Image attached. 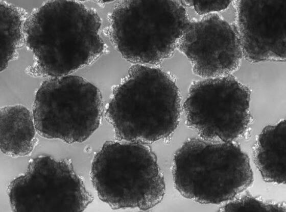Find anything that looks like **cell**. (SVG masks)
Returning a JSON list of instances; mask_svg holds the SVG:
<instances>
[{
	"label": "cell",
	"mask_w": 286,
	"mask_h": 212,
	"mask_svg": "<svg viewBox=\"0 0 286 212\" xmlns=\"http://www.w3.org/2000/svg\"><path fill=\"white\" fill-rule=\"evenodd\" d=\"M101 19L93 10L73 1H48L27 17L23 27L34 64L30 75L59 77L90 65L105 50Z\"/></svg>",
	"instance_id": "cell-1"
},
{
	"label": "cell",
	"mask_w": 286,
	"mask_h": 212,
	"mask_svg": "<svg viewBox=\"0 0 286 212\" xmlns=\"http://www.w3.org/2000/svg\"><path fill=\"white\" fill-rule=\"evenodd\" d=\"M181 111L172 77L159 68L136 64L114 89L106 116L119 140L148 144L174 132Z\"/></svg>",
	"instance_id": "cell-2"
},
{
	"label": "cell",
	"mask_w": 286,
	"mask_h": 212,
	"mask_svg": "<svg viewBox=\"0 0 286 212\" xmlns=\"http://www.w3.org/2000/svg\"><path fill=\"white\" fill-rule=\"evenodd\" d=\"M172 174L183 197L203 204L227 202L253 181L249 157L239 145L200 137L186 140L177 150Z\"/></svg>",
	"instance_id": "cell-3"
},
{
	"label": "cell",
	"mask_w": 286,
	"mask_h": 212,
	"mask_svg": "<svg viewBox=\"0 0 286 212\" xmlns=\"http://www.w3.org/2000/svg\"><path fill=\"white\" fill-rule=\"evenodd\" d=\"M91 180L98 196L113 209H150L162 200L165 187L148 144L106 142L94 156Z\"/></svg>",
	"instance_id": "cell-4"
},
{
	"label": "cell",
	"mask_w": 286,
	"mask_h": 212,
	"mask_svg": "<svg viewBox=\"0 0 286 212\" xmlns=\"http://www.w3.org/2000/svg\"><path fill=\"white\" fill-rule=\"evenodd\" d=\"M189 22L181 1H122L110 16V34L125 59L156 64L172 56Z\"/></svg>",
	"instance_id": "cell-5"
},
{
	"label": "cell",
	"mask_w": 286,
	"mask_h": 212,
	"mask_svg": "<svg viewBox=\"0 0 286 212\" xmlns=\"http://www.w3.org/2000/svg\"><path fill=\"white\" fill-rule=\"evenodd\" d=\"M103 112L98 88L73 75L44 81L36 93L33 108L38 133L68 144L87 140L99 127Z\"/></svg>",
	"instance_id": "cell-6"
},
{
	"label": "cell",
	"mask_w": 286,
	"mask_h": 212,
	"mask_svg": "<svg viewBox=\"0 0 286 212\" xmlns=\"http://www.w3.org/2000/svg\"><path fill=\"white\" fill-rule=\"evenodd\" d=\"M250 96L231 74L195 82L183 104L186 124L203 139L233 142L249 127Z\"/></svg>",
	"instance_id": "cell-7"
},
{
	"label": "cell",
	"mask_w": 286,
	"mask_h": 212,
	"mask_svg": "<svg viewBox=\"0 0 286 212\" xmlns=\"http://www.w3.org/2000/svg\"><path fill=\"white\" fill-rule=\"evenodd\" d=\"M7 194L16 212H79L93 200L71 160L47 155L31 160L26 172L9 183Z\"/></svg>",
	"instance_id": "cell-8"
},
{
	"label": "cell",
	"mask_w": 286,
	"mask_h": 212,
	"mask_svg": "<svg viewBox=\"0 0 286 212\" xmlns=\"http://www.w3.org/2000/svg\"><path fill=\"white\" fill-rule=\"evenodd\" d=\"M177 47L194 72L206 78L231 74L243 57L236 27L217 14L190 21Z\"/></svg>",
	"instance_id": "cell-9"
},
{
	"label": "cell",
	"mask_w": 286,
	"mask_h": 212,
	"mask_svg": "<svg viewBox=\"0 0 286 212\" xmlns=\"http://www.w3.org/2000/svg\"><path fill=\"white\" fill-rule=\"evenodd\" d=\"M234 5L243 57L253 63L285 61L286 0H240Z\"/></svg>",
	"instance_id": "cell-10"
},
{
	"label": "cell",
	"mask_w": 286,
	"mask_h": 212,
	"mask_svg": "<svg viewBox=\"0 0 286 212\" xmlns=\"http://www.w3.org/2000/svg\"><path fill=\"white\" fill-rule=\"evenodd\" d=\"M33 114L24 106L9 105L0 111L1 150L11 157L30 154L37 143Z\"/></svg>",
	"instance_id": "cell-11"
},
{
	"label": "cell",
	"mask_w": 286,
	"mask_h": 212,
	"mask_svg": "<svg viewBox=\"0 0 286 212\" xmlns=\"http://www.w3.org/2000/svg\"><path fill=\"white\" fill-rule=\"evenodd\" d=\"M255 164L268 182L285 183L286 124L285 119L265 127L253 150Z\"/></svg>",
	"instance_id": "cell-12"
},
{
	"label": "cell",
	"mask_w": 286,
	"mask_h": 212,
	"mask_svg": "<svg viewBox=\"0 0 286 212\" xmlns=\"http://www.w3.org/2000/svg\"><path fill=\"white\" fill-rule=\"evenodd\" d=\"M1 71L16 56L25 35L23 27L27 18L22 9L6 1H0Z\"/></svg>",
	"instance_id": "cell-13"
},
{
	"label": "cell",
	"mask_w": 286,
	"mask_h": 212,
	"mask_svg": "<svg viewBox=\"0 0 286 212\" xmlns=\"http://www.w3.org/2000/svg\"><path fill=\"white\" fill-rule=\"evenodd\" d=\"M219 211H260L285 212L284 203L279 202L266 201L249 194L238 195L227 202L218 210Z\"/></svg>",
	"instance_id": "cell-14"
},
{
	"label": "cell",
	"mask_w": 286,
	"mask_h": 212,
	"mask_svg": "<svg viewBox=\"0 0 286 212\" xmlns=\"http://www.w3.org/2000/svg\"><path fill=\"white\" fill-rule=\"evenodd\" d=\"M184 5L191 6L200 15H209L210 13L221 11L227 9L232 1H182Z\"/></svg>",
	"instance_id": "cell-15"
}]
</instances>
